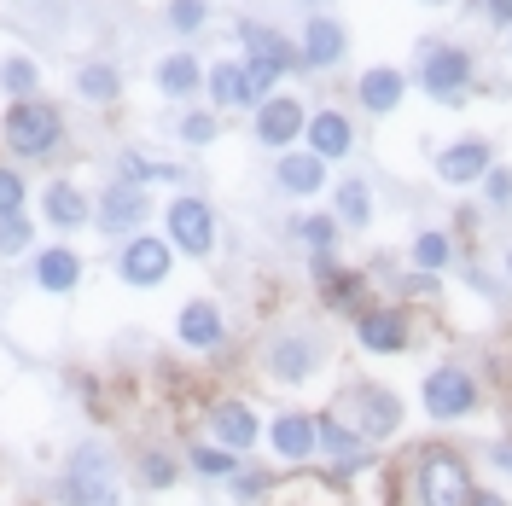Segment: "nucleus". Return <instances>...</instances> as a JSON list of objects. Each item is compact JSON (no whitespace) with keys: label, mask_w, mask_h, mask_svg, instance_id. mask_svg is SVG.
<instances>
[{"label":"nucleus","mask_w":512,"mask_h":506,"mask_svg":"<svg viewBox=\"0 0 512 506\" xmlns=\"http://www.w3.org/2000/svg\"><path fill=\"white\" fill-rule=\"evenodd\" d=\"M0 94H6V105L12 99H35L41 94V64L30 53H6L0 59Z\"/></svg>","instance_id":"7c9ffc66"},{"label":"nucleus","mask_w":512,"mask_h":506,"mask_svg":"<svg viewBox=\"0 0 512 506\" xmlns=\"http://www.w3.org/2000/svg\"><path fill=\"white\" fill-rule=\"evenodd\" d=\"M303 128H309V111H303V99H291V94L262 99L251 117L256 146H268V152H286L291 140H303Z\"/></svg>","instance_id":"2eb2a0df"},{"label":"nucleus","mask_w":512,"mask_h":506,"mask_svg":"<svg viewBox=\"0 0 512 506\" xmlns=\"http://www.w3.org/2000/svg\"><path fill=\"white\" fill-rule=\"evenodd\" d=\"M41 216L59 227V233H76V227L94 222V204L82 198L76 181H53V187H41Z\"/></svg>","instance_id":"393cba45"},{"label":"nucleus","mask_w":512,"mask_h":506,"mask_svg":"<svg viewBox=\"0 0 512 506\" xmlns=\"http://www.w3.org/2000/svg\"><path fill=\"white\" fill-rule=\"evenodd\" d=\"M419 408L437 431H454L466 425L472 413L483 408V379L466 367V361H437L425 379H419Z\"/></svg>","instance_id":"39448f33"},{"label":"nucleus","mask_w":512,"mask_h":506,"mask_svg":"<svg viewBox=\"0 0 512 506\" xmlns=\"http://www.w3.org/2000/svg\"><path fill=\"white\" fill-rule=\"evenodd\" d=\"M332 413L355 425V437L367 448H390L408 437V396L396 390V384H379V379H355L338 390V402Z\"/></svg>","instance_id":"7ed1b4c3"},{"label":"nucleus","mask_w":512,"mask_h":506,"mask_svg":"<svg viewBox=\"0 0 512 506\" xmlns=\"http://www.w3.org/2000/svg\"><path fill=\"white\" fill-rule=\"evenodd\" d=\"M350 326H355V344L367 355H408L414 349V315L402 303H367Z\"/></svg>","instance_id":"9b49d317"},{"label":"nucleus","mask_w":512,"mask_h":506,"mask_svg":"<svg viewBox=\"0 0 512 506\" xmlns=\"http://www.w3.org/2000/svg\"><path fill=\"white\" fill-rule=\"evenodd\" d=\"M268 506H350V489L332 483L326 472H315V466H303V472H286L274 483Z\"/></svg>","instance_id":"a211bd4d"},{"label":"nucleus","mask_w":512,"mask_h":506,"mask_svg":"<svg viewBox=\"0 0 512 506\" xmlns=\"http://www.w3.org/2000/svg\"><path fill=\"white\" fill-rule=\"evenodd\" d=\"M175 134H181L187 146H216V140H222V117H216V111H187Z\"/></svg>","instance_id":"4c0bfd02"},{"label":"nucleus","mask_w":512,"mask_h":506,"mask_svg":"<svg viewBox=\"0 0 512 506\" xmlns=\"http://www.w3.org/2000/svg\"><path fill=\"white\" fill-rule=\"evenodd\" d=\"M169 274H175V245L163 233H128L117 251V280L134 291H158Z\"/></svg>","instance_id":"6e6552de"},{"label":"nucleus","mask_w":512,"mask_h":506,"mask_svg":"<svg viewBox=\"0 0 512 506\" xmlns=\"http://www.w3.org/2000/svg\"><path fill=\"white\" fill-rule=\"evenodd\" d=\"M204 88H210V99H216V111H245V105L256 111L251 82H245V64H239V59L210 64V70H204Z\"/></svg>","instance_id":"cd10ccee"},{"label":"nucleus","mask_w":512,"mask_h":506,"mask_svg":"<svg viewBox=\"0 0 512 506\" xmlns=\"http://www.w3.org/2000/svg\"><path fill=\"white\" fill-rule=\"evenodd\" d=\"M483 460L495 466L501 477H512V431H501V437H489V448H483Z\"/></svg>","instance_id":"37998d69"},{"label":"nucleus","mask_w":512,"mask_h":506,"mask_svg":"<svg viewBox=\"0 0 512 506\" xmlns=\"http://www.w3.org/2000/svg\"><path fill=\"white\" fill-rule=\"evenodd\" d=\"M239 64H245V82H251L256 105H262V99H274V88H280V76H286V70H274L268 59H239Z\"/></svg>","instance_id":"ea45409f"},{"label":"nucleus","mask_w":512,"mask_h":506,"mask_svg":"<svg viewBox=\"0 0 512 506\" xmlns=\"http://www.w3.org/2000/svg\"><path fill=\"white\" fill-rule=\"evenodd\" d=\"M134 483L146 489V495H169V489H181V477H187V460L175 454L169 443H140L134 448Z\"/></svg>","instance_id":"aec40b11"},{"label":"nucleus","mask_w":512,"mask_h":506,"mask_svg":"<svg viewBox=\"0 0 512 506\" xmlns=\"http://www.w3.org/2000/svg\"><path fill=\"white\" fill-rule=\"evenodd\" d=\"M274 187L286 192V198H315V192L326 187V163H320L315 152H280Z\"/></svg>","instance_id":"a878e982"},{"label":"nucleus","mask_w":512,"mask_h":506,"mask_svg":"<svg viewBox=\"0 0 512 506\" xmlns=\"http://www.w3.org/2000/svg\"><path fill=\"white\" fill-rule=\"evenodd\" d=\"M30 245H35V227L24 210L18 216H0V256H30Z\"/></svg>","instance_id":"58836bf2"},{"label":"nucleus","mask_w":512,"mask_h":506,"mask_svg":"<svg viewBox=\"0 0 512 506\" xmlns=\"http://www.w3.org/2000/svg\"><path fill=\"white\" fill-rule=\"evenodd\" d=\"M408 256H414V274H443L448 262H454V239H448L443 227H419Z\"/></svg>","instance_id":"2f4dec72"},{"label":"nucleus","mask_w":512,"mask_h":506,"mask_svg":"<svg viewBox=\"0 0 512 506\" xmlns=\"http://www.w3.org/2000/svg\"><path fill=\"white\" fill-rule=\"evenodd\" d=\"M483 12H489V24H512V0H483Z\"/></svg>","instance_id":"c03bdc74"},{"label":"nucleus","mask_w":512,"mask_h":506,"mask_svg":"<svg viewBox=\"0 0 512 506\" xmlns=\"http://www.w3.org/2000/svg\"><path fill=\"white\" fill-rule=\"evenodd\" d=\"M315 291L320 303L332 309V315L355 320L367 309V274H355V268H332V256H315Z\"/></svg>","instance_id":"f3484780"},{"label":"nucleus","mask_w":512,"mask_h":506,"mask_svg":"<svg viewBox=\"0 0 512 506\" xmlns=\"http://www.w3.org/2000/svg\"><path fill=\"white\" fill-rule=\"evenodd\" d=\"M0 140H6V152L24 163H41L53 158L64 146V111L53 99H12L6 105V117H0Z\"/></svg>","instance_id":"423d86ee"},{"label":"nucleus","mask_w":512,"mask_h":506,"mask_svg":"<svg viewBox=\"0 0 512 506\" xmlns=\"http://www.w3.org/2000/svg\"><path fill=\"white\" fill-rule=\"evenodd\" d=\"M181 460H187V477H198V483H216V489H222L227 477L245 466V454H233V448L210 443V437H192V443L181 448Z\"/></svg>","instance_id":"b1692460"},{"label":"nucleus","mask_w":512,"mask_h":506,"mask_svg":"<svg viewBox=\"0 0 512 506\" xmlns=\"http://www.w3.org/2000/svg\"><path fill=\"white\" fill-rule=\"evenodd\" d=\"M478 187H483V198H489L495 210H507V204H512V169H507V163H489V175H483Z\"/></svg>","instance_id":"79ce46f5"},{"label":"nucleus","mask_w":512,"mask_h":506,"mask_svg":"<svg viewBox=\"0 0 512 506\" xmlns=\"http://www.w3.org/2000/svg\"><path fill=\"white\" fill-rule=\"evenodd\" d=\"M35 291H47V297H70L76 285H82V256L70 251V245H47V251L35 256Z\"/></svg>","instance_id":"5701e85b"},{"label":"nucleus","mask_w":512,"mask_h":506,"mask_svg":"<svg viewBox=\"0 0 512 506\" xmlns=\"http://www.w3.org/2000/svg\"><path fill=\"white\" fill-rule=\"evenodd\" d=\"M373 222V187L361 181V175H350V181H338V227H361Z\"/></svg>","instance_id":"f704fd0d"},{"label":"nucleus","mask_w":512,"mask_h":506,"mask_svg":"<svg viewBox=\"0 0 512 506\" xmlns=\"http://www.w3.org/2000/svg\"><path fill=\"white\" fill-rule=\"evenodd\" d=\"M198 88H204V64L192 59L187 47L163 53V59H158V94L163 99H192Z\"/></svg>","instance_id":"c85d7f7f"},{"label":"nucleus","mask_w":512,"mask_h":506,"mask_svg":"<svg viewBox=\"0 0 512 506\" xmlns=\"http://www.w3.org/2000/svg\"><path fill=\"white\" fill-rule=\"evenodd\" d=\"M204 437L233 448V454H251V448L262 443V413H256L245 396H210V402H204Z\"/></svg>","instance_id":"f8f14e48"},{"label":"nucleus","mask_w":512,"mask_h":506,"mask_svg":"<svg viewBox=\"0 0 512 506\" xmlns=\"http://www.w3.org/2000/svg\"><path fill=\"white\" fill-rule=\"evenodd\" d=\"M76 99H88V105H117V99H123V70L105 64V59L76 64Z\"/></svg>","instance_id":"c756f323"},{"label":"nucleus","mask_w":512,"mask_h":506,"mask_svg":"<svg viewBox=\"0 0 512 506\" xmlns=\"http://www.w3.org/2000/svg\"><path fill=\"white\" fill-rule=\"evenodd\" d=\"M402 99H408V76H402L396 64H373V70L355 76V105H361L367 117H390Z\"/></svg>","instance_id":"412c9836"},{"label":"nucleus","mask_w":512,"mask_h":506,"mask_svg":"<svg viewBox=\"0 0 512 506\" xmlns=\"http://www.w3.org/2000/svg\"><path fill=\"white\" fill-rule=\"evenodd\" d=\"M24 198H30L24 175H18L12 163H0V216H18V210H24Z\"/></svg>","instance_id":"a19ab883"},{"label":"nucleus","mask_w":512,"mask_h":506,"mask_svg":"<svg viewBox=\"0 0 512 506\" xmlns=\"http://www.w3.org/2000/svg\"><path fill=\"white\" fill-rule=\"evenodd\" d=\"M303 134H309V152H315L320 163L350 158V146H355V128H350V117H344V111H315Z\"/></svg>","instance_id":"bb28decb"},{"label":"nucleus","mask_w":512,"mask_h":506,"mask_svg":"<svg viewBox=\"0 0 512 506\" xmlns=\"http://www.w3.org/2000/svg\"><path fill=\"white\" fill-rule=\"evenodd\" d=\"M379 483L396 495L390 506H472L478 495V466L460 443H414L408 460L396 466H379Z\"/></svg>","instance_id":"f257e3e1"},{"label":"nucleus","mask_w":512,"mask_h":506,"mask_svg":"<svg viewBox=\"0 0 512 506\" xmlns=\"http://www.w3.org/2000/svg\"><path fill=\"white\" fill-rule=\"evenodd\" d=\"M163 233H169V245L181 256H204L216 251V210L198 198V192H181V198H169V210H163Z\"/></svg>","instance_id":"1a4fd4ad"},{"label":"nucleus","mask_w":512,"mask_h":506,"mask_svg":"<svg viewBox=\"0 0 512 506\" xmlns=\"http://www.w3.org/2000/svg\"><path fill=\"white\" fill-rule=\"evenodd\" d=\"M291 233H297V245H309V256H332V245H338V216H297Z\"/></svg>","instance_id":"c9c22d12"},{"label":"nucleus","mask_w":512,"mask_h":506,"mask_svg":"<svg viewBox=\"0 0 512 506\" xmlns=\"http://www.w3.org/2000/svg\"><path fill=\"white\" fill-rule=\"evenodd\" d=\"M344 53H350V30H344L332 12H309V24L297 35L303 70H332V64H344Z\"/></svg>","instance_id":"dca6fc26"},{"label":"nucleus","mask_w":512,"mask_h":506,"mask_svg":"<svg viewBox=\"0 0 512 506\" xmlns=\"http://www.w3.org/2000/svg\"><path fill=\"white\" fill-rule=\"evenodd\" d=\"M274 483H280V477L268 472V466H239V472L227 477L222 489L233 495V506H268V495H274Z\"/></svg>","instance_id":"72a5a7b5"},{"label":"nucleus","mask_w":512,"mask_h":506,"mask_svg":"<svg viewBox=\"0 0 512 506\" xmlns=\"http://www.w3.org/2000/svg\"><path fill=\"white\" fill-rule=\"evenodd\" d=\"M175 344L192 349V355H216L227 349V315L216 297H192L181 303V315H175Z\"/></svg>","instance_id":"4468645a"},{"label":"nucleus","mask_w":512,"mask_h":506,"mask_svg":"<svg viewBox=\"0 0 512 506\" xmlns=\"http://www.w3.org/2000/svg\"><path fill=\"white\" fill-rule=\"evenodd\" d=\"M163 18H169V30L175 35H198L204 24H210V6H204V0H169Z\"/></svg>","instance_id":"e433bc0d"},{"label":"nucleus","mask_w":512,"mask_h":506,"mask_svg":"<svg viewBox=\"0 0 512 506\" xmlns=\"http://www.w3.org/2000/svg\"><path fill=\"white\" fill-rule=\"evenodd\" d=\"M472 76H478L472 47H460V41H425V53H419V88L437 105H460L466 88H472Z\"/></svg>","instance_id":"0eeeda50"},{"label":"nucleus","mask_w":512,"mask_h":506,"mask_svg":"<svg viewBox=\"0 0 512 506\" xmlns=\"http://www.w3.org/2000/svg\"><path fill=\"white\" fill-rule=\"evenodd\" d=\"M472 506H512V501L501 495V489H483V483H478V495H472Z\"/></svg>","instance_id":"a18cd8bd"},{"label":"nucleus","mask_w":512,"mask_h":506,"mask_svg":"<svg viewBox=\"0 0 512 506\" xmlns=\"http://www.w3.org/2000/svg\"><path fill=\"white\" fill-rule=\"evenodd\" d=\"M146 216H152V192L146 187H134V181H111V187L99 192V204H94V222L99 233H111V239H123V233H140L146 227Z\"/></svg>","instance_id":"ddd939ff"},{"label":"nucleus","mask_w":512,"mask_h":506,"mask_svg":"<svg viewBox=\"0 0 512 506\" xmlns=\"http://www.w3.org/2000/svg\"><path fill=\"white\" fill-rule=\"evenodd\" d=\"M431 6H437V0H431Z\"/></svg>","instance_id":"09e8293b"},{"label":"nucleus","mask_w":512,"mask_h":506,"mask_svg":"<svg viewBox=\"0 0 512 506\" xmlns=\"http://www.w3.org/2000/svg\"><path fill=\"white\" fill-rule=\"evenodd\" d=\"M507 280H512V245H507Z\"/></svg>","instance_id":"49530a36"},{"label":"nucleus","mask_w":512,"mask_h":506,"mask_svg":"<svg viewBox=\"0 0 512 506\" xmlns=\"http://www.w3.org/2000/svg\"><path fill=\"white\" fill-rule=\"evenodd\" d=\"M239 41H245V59H268L274 70H303V59H297V41H286V35L274 30V24H256V18H239Z\"/></svg>","instance_id":"4be33fe9"},{"label":"nucleus","mask_w":512,"mask_h":506,"mask_svg":"<svg viewBox=\"0 0 512 506\" xmlns=\"http://www.w3.org/2000/svg\"><path fill=\"white\" fill-rule=\"evenodd\" d=\"M489 163H495V146L483 134H466V140H454V146L437 152V175H443L448 187H478L483 175H489Z\"/></svg>","instance_id":"6ab92c4d"},{"label":"nucleus","mask_w":512,"mask_h":506,"mask_svg":"<svg viewBox=\"0 0 512 506\" xmlns=\"http://www.w3.org/2000/svg\"><path fill=\"white\" fill-rule=\"evenodd\" d=\"M123 181H134V187H152V181H169V187H181L187 181V169L169 158H146V152H123Z\"/></svg>","instance_id":"473e14b6"},{"label":"nucleus","mask_w":512,"mask_h":506,"mask_svg":"<svg viewBox=\"0 0 512 506\" xmlns=\"http://www.w3.org/2000/svg\"><path fill=\"white\" fill-rule=\"evenodd\" d=\"M262 443H268V454L286 466V472H303L309 460H320V437H315V413L309 408H286L274 413L268 425H262Z\"/></svg>","instance_id":"9d476101"},{"label":"nucleus","mask_w":512,"mask_h":506,"mask_svg":"<svg viewBox=\"0 0 512 506\" xmlns=\"http://www.w3.org/2000/svg\"><path fill=\"white\" fill-rule=\"evenodd\" d=\"M303 6H320V0H303Z\"/></svg>","instance_id":"de8ad7c7"},{"label":"nucleus","mask_w":512,"mask_h":506,"mask_svg":"<svg viewBox=\"0 0 512 506\" xmlns=\"http://www.w3.org/2000/svg\"><path fill=\"white\" fill-rule=\"evenodd\" d=\"M326 361H332V338L320 326H280L262 344V373H268V384H280V390L315 384L326 373Z\"/></svg>","instance_id":"20e7f679"},{"label":"nucleus","mask_w":512,"mask_h":506,"mask_svg":"<svg viewBox=\"0 0 512 506\" xmlns=\"http://www.w3.org/2000/svg\"><path fill=\"white\" fill-rule=\"evenodd\" d=\"M59 506H123V460L105 437H82L64 448Z\"/></svg>","instance_id":"f03ea898"}]
</instances>
